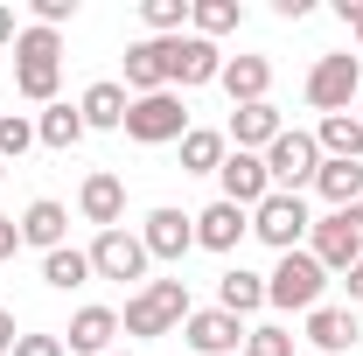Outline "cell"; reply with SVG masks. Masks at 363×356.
<instances>
[{
    "label": "cell",
    "instance_id": "1",
    "mask_svg": "<svg viewBox=\"0 0 363 356\" xmlns=\"http://www.w3.org/2000/svg\"><path fill=\"white\" fill-rule=\"evenodd\" d=\"M14 91H21L35 112L63 98V35H56V28L21 21V35H14Z\"/></svg>",
    "mask_w": 363,
    "mask_h": 356
},
{
    "label": "cell",
    "instance_id": "2",
    "mask_svg": "<svg viewBox=\"0 0 363 356\" xmlns=\"http://www.w3.org/2000/svg\"><path fill=\"white\" fill-rule=\"evenodd\" d=\"M189 279H147L140 294H126V314H119V335L133 343H154V335H182L189 321Z\"/></svg>",
    "mask_w": 363,
    "mask_h": 356
},
{
    "label": "cell",
    "instance_id": "3",
    "mask_svg": "<svg viewBox=\"0 0 363 356\" xmlns=\"http://www.w3.org/2000/svg\"><path fill=\"white\" fill-rule=\"evenodd\" d=\"M321 294H328V272L321 259L301 245V252H279V266L266 272V308L272 314H315Z\"/></svg>",
    "mask_w": 363,
    "mask_h": 356
},
{
    "label": "cell",
    "instance_id": "4",
    "mask_svg": "<svg viewBox=\"0 0 363 356\" xmlns=\"http://www.w3.org/2000/svg\"><path fill=\"white\" fill-rule=\"evenodd\" d=\"M301 98L315 105L321 119H328V112H357V98H363V56H350V49L315 56V70H308Z\"/></svg>",
    "mask_w": 363,
    "mask_h": 356
},
{
    "label": "cell",
    "instance_id": "5",
    "mask_svg": "<svg viewBox=\"0 0 363 356\" xmlns=\"http://www.w3.org/2000/svg\"><path fill=\"white\" fill-rule=\"evenodd\" d=\"M308 230H315L308 196H286V189H272L266 203L252 210V238H259L266 252H301V245H308Z\"/></svg>",
    "mask_w": 363,
    "mask_h": 356
},
{
    "label": "cell",
    "instance_id": "6",
    "mask_svg": "<svg viewBox=\"0 0 363 356\" xmlns=\"http://www.w3.org/2000/svg\"><path fill=\"white\" fill-rule=\"evenodd\" d=\"M84 252H91V272H98V279H119V287H133V294L154 279V259H147L140 230H126V223H119V230H98Z\"/></svg>",
    "mask_w": 363,
    "mask_h": 356
},
{
    "label": "cell",
    "instance_id": "7",
    "mask_svg": "<svg viewBox=\"0 0 363 356\" xmlns=\"http://www.w3.org/2000/svg\"><path fill=\"white\" fill-rule=\"evenodd\" d=\"M182 133H189V98L182 91H154V98L126 105V140L133 147H175Z\"/></svg>",
    "mask_w": 363,
    "mask_h": 356
},
{
    "label": "cell",
    "instance_id": "8",
    "mask_svg": "<svg viewBox=\"0 0 363 356\" xmlns=\"http://www.w3.org/2000/svg\"><path fill=\"white\" fill-rule=\"evenodd\" d=\"M266 175H272V189H286V196L315 189V175H321V147H315V133H308V126H286V133L266 147Z\"/></svg>",
    "mask_w": 363,
    "mask_h": 356
},
{
    "label": "cell",
    "instance_id": "9",
    "mask_svg": "<svg viewBox=\"0 0 363 356\" xmlns=\"http://www.w3.org/2000/svg\"><path fill=\"white\" fill-rule=\"evenodd\" d=\"M140 245H147L154 266H182V259L196 252V210H175V203L147 210V217H140Z\"/></svg>",
    "mask_w": 363,
    "mask_h": 356
},
{
    "label": "cell",
    "instance_id": "10",
    "mask_svg": "<svg viewBox=\"0 0 363 356\" xmlns=\"http://www.w3.org/2000/svg\"><path fill=\"white\" fill-rule=\"evenodd\" d=\"M245 335H252V321H238L224 308H189V321H182V343L196 356H245Z\"/></svg>",
    "mask_w": 363,
    "mask_h": 356
},
{
    "label": "cell",
    "instance_id": "11",
    "mask_svg": "<svg viewBox=\"0 0 363 356\" xmlns=\"http://www.w3.org/2000/svg\"><path fill=\"white\" fill-rule=\"evenodd\" d=\"M224 77V49L217 43H203V35H175L168 43V84L189 98V91H203V84H217Z\"/></svg>",
    "mask_w": 363,
    "mask_h": 356
},
{
    "label": "cell",
    "instance_id": "12",
    "mask_svg": "<svg viewBox=\"0 0 363 356\" xmlns=\"http://www.w3.org/2000/svg\"><path fill=\"white\" fill-rule=\"evenodd\" d=\"M245 238H252V210H238V203H224V196L196 210V252H217V259H230Z\"/></svg>",
    "mask_w": 363,
    "mask_h": 356
},
{
    "label": "cell",
    "instance_id": "13",
    "mask_svg": "<svg viewBox=\"0 0 363 356\" xmlns=\"http://www.w3.org/2000/svg\"><path fill=\"white\" fill-rule=\"evenodd\" d=\"M217 196H224V203H238V210H259V203L272 196L266 154H238V147H230L224 168H217Z\"/></svg>",
    "mask_w": 363,
    "mask_h": 356
},
{
    "label": "cell",
    "instance_id": "14",
    "mask_svg": "<svg viewBox=\"0 0 363 356\" xmlns=\"http://www.w3.org/2000/svg\"><path fill=\"white\" fill-rule=\"evenodd\" d=\"M308 252L321 259V272H328V279H342V272L363 259V245H357V230H350V217H342V210L315 217V230H308Z\"/></svg>",
    "mask_w": 363,
    "mask_h": 356
},
{
    "label": "cell",
    "instance_id": "15",
    "mask_svg": "<svg viewBox=\"0 0 363 356\" xmlns=\"http://www.w3.org/2000/svg\"><path fill=\"white\" fill-rule=\"evenodd\" d=\"M77 217L98 223V230H119V223H126V182L112 175V168H91V175L77 182Z\"/></svg>",
    "mask_w": 363,
    "mask_h": 356
},
{
    "label": "cell",
    "instance_id": "16",
    "mask_svg": "<svg viewBox=\"0 0 363 356\" xmlns=\"http://www.w3.org/2000/svg\"><path fill=\"white\" fill-rule=\"evenodd\" d=\"M286 133V119H279V105H230V126H224V140L238 147V154H266L272 140Z\"/></svg>",
    "mask_w": 363,
    "mask_h": 356
},
{
    "label": "cell",
    "instance_id": "17",
    "mask_svg": "<svg viewBox=\"0 0 363 356\" xmlns=\"http://www.w3.org/2000/svg\"><path fill=\"white\" fill-rule=\"evenodd\" d=\"M224 98L230 105H266L272 98V56H259V49H245V56H224Z\"/></svg>",
    "mask_w": 363,
    "mask_h": 356
},
{
    "label": "cell",
    "instance_id": "18",
    "mask_svg": "<svg viewBox=\"0 0 363 356\" xmlns=\"http://www.w3.org/2000/svg\"><path fill=\"white\" fill-rule=\"evenodd\" d=\"M301 321H308V350H315V356H342V350H357V343H363L357 308H328V301H321V308L301 314Z\"/></svg>",
    "mask_w": 363,
    "mask_h": 356
},
{
    "label": "cell",
    "instance_id": "19",
    "mask_svg": "<svg viewBox=\"0 0 363 356\" xmlns=\"http://www.w3.org/2000/svg\"><path fill=\"white\" fill-rule=\"evenodd\" d=\"M126 98H154V91H175L168 84V43H154V35H140L126 43Z\"/></svg>",
    "mask_w": 363,
    "mask_h": 356
},
{
    "label": "cell",
    "instance_id": "20",
    "mask_svg": "<svg viewBox=\"0 0 363 356\" xmlns=\"http://www.w3.org/2000/svg\"><path fill=\"white\" fill-rule=\"evenodd\" d=\"M14 223H21V245H28V252H43V259L56 252V245H70V210H63L56 196H35Z\"/></svg>",
    "mask_w": 363,
    "mask_h": 356
},
{
    "label": "cell",
    "instance_id": "21",
    "mask_svg": "<svg viewBox=\"0 0 363 356\" xmlns=\"http://www.w3.org/2000/svg\"><path fill=\"white\" fill-rule=\"evenodd\" d=\"M112 335H119V308H77L70 328H63V350L70 356H112Z\"/></svg>",
    "mask_w": 363,
    "mask_h": 356
},
{
    "label": "cell",
    "instance_id": "22",
    "mask_svg": "<svg viewBox=\"0 0 363 356\" xmlns=\"http://www.w3.org/2000/svg\"><path fill=\"white\" fill-rule=\"evenodd\" d=\"M126 84L119 77H98V84H84V98H77V112H84L91 133H126Z\"/></svg>",
    "mask_w": 363,
    "mask_h": 356
},
{
    "label": "cell",
    "instance_id": "23",
    "mask_svg": "<svg viewBox=\"0 0 363 356\" xmlns=\"http://www.w3.org/2000/svg\"><path fill=\"white\" fill-rule=\"evenodd\" d=\"M84 133H91V126H84V112H77L70 98H56V105L35 112V147H49V154H70Z\"/></svg>",
    "mask_w": 363,
    "mask_h": 356
},
{
    "label": "cell",
    "instance_id": "24",
    "mask_svg": "<svg viewBox=\"0 0 363 356\" xmlns=\"http://www.w3.org/2000/svg\"><path fill=\"white\" fill-rule=\"evenodd\" d=\"M217 308H224V314H238V321H252V314L266 308V272L230 266L224 279H217Z\"/></svg>",
    "mask_w": 363,
    "mask_h": 356
},
{
    "label": "cell",
    "instance_id": "25",
    "mask_svg": "<svg viewBox=\"0 0 363 356\" xmlns=\"http://www.w3.org/2000/svg\"><path fill=\"white\" fill-rule=\"evenodd\" d=\"M315 147H321V161H363V119L357 112L315 119Z\"/></svg>",
    "mask_w": 363,
    "mask_h": 356
},
{
    "label": "cell",
    "instance_id": "26",
    "mask_svg": "<svg viewBox=\"0 0 363 356\" xmlns=\"http://www.w3.org/2000/svg\"><path fill=\"white\" fill-rule=\"evenodd\" d=\"M245 28V0H189V35L203 43H224Z\"/></svg>",
    "mask_w": 363,
    "mask_h": 356
},
{
    "label": "cell",
    "instance_id": "27",
    "mask_svg": "<svg viewBox=\"0 0 363 356\" xmlns=\"http://www.w3.org/2000/svg\"><path fill=\"white\" fill-rule=\"evenodd\" d=\"M175 147H182V175H217L224 154H230V140L217 133V126H189Z\"/></svg>",
    "mask_w": 363,
    "mask_h": 356
},
{
    "label": "cell",
    "instance_id": "28",
    "mask_svg": "<svg viewBox=\"0 0 363 356\" xmlns=\"http://www.w3.org/2000/svg\"><path fill=\"white\" fill-rule=\"evenodd\" d=\"M98 272H91V252L84 245H56L43 259V287H56V294H77V287H91Z\"/></svg>",
    "mask_w": 363,
    "mask_h": 356
},
{
    "label": "cell",
    "instance_id": "29",
    "mask_svg": "<svg viewBox=\"0 0 363 356\" xmlns=\"http://www.w3.org/2000/svg\"><path fill=\"white\" fill-rule=\"evenodd\" d=\"M315 196L328 203V210H350V203H363V161H321Z\"/></svg>",
    "mask_w": 363,
    "mask_h": 356
},
{
    "label": "cell",
    "instance_id": "30",
    "mask_svg": "<svg viewBox=\"0 0 363 356\" xmlns=\"http://www.w3.org/2000/svg\"><path fill=\"white\" fill-rule=\"evenodd\" d=\"M140 21L154 43H175V35H189V0H140Z\"/></svg>",
    "mask_w": 363,
    "mask_h": 356
},
{
    "label": "cell",
    "instance_id": "31",
    "mask_svg": "<svg viewBox=\"0 0 363 356\" xmlns=\"http://www.w3.org/2000/svg\"><path fill=\"white\" fill-rule=\"evenodd\" d=\"M35 147V119L28 112H0V161H21Z\"/></svg>",
    "mask_w": 363,
    "mask_h": 356
},
{
    "label": "cell",
    "instance_id": "32",
    "mask_svg": "<svg viewBox=\"0 0 363 356\" xmlns=\"http://www.w3.org/2000/svg\"><path fill=\"white\" fill-rule=\"evenodd\" d=\"M245 356H301V350H294V335H286L279 321H252V335H245Z\"/></svg>",
    "mask_w": 363,
    "mask_h": 356
},
{
    "label": "cell",
    "instance_id": "33",
    "mask_svg": "<svg viewBox=\"0 0 363 356\" xmlns=\"http://www.w3.org/2000/svg\"><path fill=\"white\" fill-rule=\"evenodd\" d=\"M28 21L63 35V21H77V0H28Z\"/></svg>",
    "mask_w": 363,
    "mask_h": 356
},
{
    "label": "cell",
    "instance_id": "34",
    "mask_svg": "<svg viewBox=\"0 0 363 356\" xmlns=\"http://www.w3.org/2000/svg\"><path fill=\"white\" fill-rule=\"evenodd\" d=\"M14 356H70V350H63V335H28V328H21Z\"/></svg>",
    "mask_w": 363,
    "mask_h": 356
},
{
    "label": "cell",
    "instance_id": "35",
    "mask_svg": "<svg viewBox=\"0 0 363 356\" xmlns=\"http://www.w3.org/2000/svg\"><path fill=\"white\" fill-rule=\"evenodd\" d=\"M335 14H342V28H350V43L363 49V0H335Z\"/></svg>",
    "mask_w": 363,
    "mask_h": 356
},
{
    "label": "cell",
    "instance_id": "36",
    "mask_svg": "<svg viewBox=\"0 0 363 356\" xmlns=\"http://www.w3.org/2000/svg\"><path fill=\"white\" fill-rule=\"evenodd\" d=\"M272 14H279V21H308V14H315V0H272Z\"/></svg>",
    "mask_w": 363,
    "mask_h": 356
},
{
    "label": "cell",
    "instance_id": "37",
    "mask_svg": "<svg viewBox=\"0 0 363 356\" xmlns=\"http://www.w3.org/2000/svg\"><path fill=\"white\" fill-rule=\"evenodd\" d=\"M14 252H21V223L0 217V259H14Z\"/></svg>",
    "mask_w": 363,
    "mask_h": 356
},
{
    "label": "cell",
    "instance_id": "38",
    "mask_svg": "<svg viewBox=\"0 0 363 356\" xmlns=\"http://www.w3.org/2000/svg\"><path fill=\"white\" fill-rule=\"evenodd\" d=\"M14 343H21V328H14V308H0V356H14Z\"/></svg>",
    "mask_w": 363,
    "mask_h": 356
},
{
    "label": "cell",
    "instance_id": "39",
    "mask_svg": "<svg viewBox=\"0 0 363 356\" xmlns=\"http://www.w3.org/2000/svg\"><path fill=\"white\" fill-rule=\"evenodd\" d=\"M14 35H21V21H14V7L0 0V49H14Z\"/></svg>",
    "mask_w": 363,
    "mask_h": 356
},
{
    "label": "cell",
    "instance_id": "40",
    "mask_svg": "<svg viewBox=\"0 0 363 356\" xmlns=\"http://www.w3.org/2000/svg\"><path fill=\"white\" fill-rule=\"evenodd\" d=\"M342 287H350V308H363V259H357L350 272H342Z\"/></svg>",
    "mask_w": 363,
    "mask_h": 356
},
{
    "label": "cell",
    "instance_id": "41",
    "mask_svg": "<svg viewBox=\"0 0 363 356\" xmlns=\"http://www.w3.org/2000/svg\"><path fill=\"white\" fill-rule=\"evenodd\" d=\"M0 182H7V161H0Z\"/></svg>",
    "mask_w": 363,
    "mask_h": 356
},
{
    "label": "cell",
    "instance_id": "42",
    "mask_svg": "<svg viewBox=\"0 0 363 356\" xmlns=\"http://www.w3.org/2000/svg\"><path fill=\"white\" fill-rule=\"evenodd\" d=\"M357 119H363V98H357Z\"/></svg>",
    "mask_w": 363,
    "mask_h": 356
},
{
    "label": "cell",
    "instance_id": "43",
    "mask_svg": "<svg viewBox=\"0 0 363 356\" xmlns=\"http://www.w3.org/2000/svg\"><path fill=\"white\" fill-rule=\"evenodd\" d=\"M112 356H133V350H112Z\"/></svg>",
    "mask_w": 363,
    "mask_h": 356
},
{
    "label": "cell",
    "instance_id": "44",
    "mask_svg": "<svg viewBox=\"0 0 363 356\" xmlns=\"http://www.w3.org/2000/svg\"><path fill=\"white\" fill-rule=\"evenodd\" d=\"M301 356H315V350H301Z\"/></svg>",
    "mask_w": 363,
    "mask_h": 356
}]
</instances>
